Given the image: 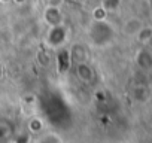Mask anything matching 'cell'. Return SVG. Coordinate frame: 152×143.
<instances>
[{
    "label": "cell",
    "instance_id": "5",
    "mask_svg": "<svg viewBox=\"0 0 152 143\" xmlns=\"http://www.w3.org/2000/svg\"><path fill=\"white\" fill-rule=\"evenodd\" d=\"M45 20L51 24V27L52 26H58L60 24V20H61V14L55 8H48L46 12H45Z\"/></svg>",
    "mask_w": 152,
    "mask_h": 143
},
{
    "label": "cell",
    "instance_id": "7",
    "mask_svg": "<svg viewBox=\"0 0 152 143\" xmlns=\"http://www.w3.org/2000/svg\"><path fill=\"white\" fill-rule=\"evenodd\" d=\"M119 3H121V0H106V3H104L106 11H116Z\"/></svg>",
    "mask_w": 152,
    "mask_h": 143
},
{
    "label": "cell",
    "instance_id": "4",
    "mask_svg": "<svg viewBox=\"0 0 152 143\" xmlns=\"http://www.w3.org/2000/svg\"><path fill=\"white\" fill-rule=\"evenodd\" d=\"M136 63L139 64L140 69L143 70H151L152 69V52L148 49H140L136 57Z\"/></svg>",
    "mask_w": 152,
    "mask_h": 143
},
{
    "label": "cell",
    "instance_id": "1",
    "mask_svg": "<svg viewBox=\"0 0 152 143\" xmlns=\"http://www.w3.org/2000/svg\"><path fill=\"white\" fill-rule=\"evenodd\" d=\"M115 36H116L115 27L103 18L94 20L88 28V39L97 48H103V46L110 45L113 42Z\"/></svg>",
    "mask_w": 152,
    "mask_h": 143
},
{
    "label": "cell",
    "instance_id": "6",
    "mask_svg": "<svg viewBox=\"0 0 152 143\" xmlns=\"http://www.w3.org/2000/svg\"><path fill=\"white\" fill-rule=\"evenodd\" d=\"M136 39L140 42V43H148L151 39H152V27H142L140 28V31L137 33V36H136Z\"/></svg>",
    "mask_w": 152,
    "mask_h": 143
},
{
    "label": "cell",
    "instance_id": "3",
    "mask_svg": "<svg viewBox=\"0 0 152 143\" xmlns=\"http://www.w3.org/2000/svg\"><path fill=\"white\" fill-rule=\"evenodd\" d=\"M142 27H143L142 21H140L139 18L133 17V18H128V20L124 23V26H122V31H124L127 36H133V37H136Z\"/></svg>",
    "mask_w": 152,
    "mask_h": 143
},
{
    "label": "cell",
    "instance_id": "2",
    "mask_svg": "<svg viewBox=\"0 0 152 143\" xmlns=\"http://www.w3.org/2000/svg\"><path fill=\"white\" fill-rule=\"evenodd\" d=\"M66 39H67V31H66V28L61 24L52 26L49 33H48V36H46V40H48V43L51 46H61L66 42Z\"/></svg>",
    "mask_w": 152,
    "mask_h": 143
}]
</instances>
